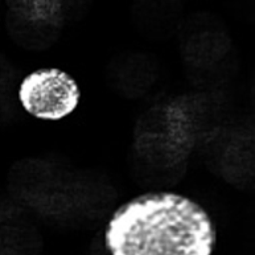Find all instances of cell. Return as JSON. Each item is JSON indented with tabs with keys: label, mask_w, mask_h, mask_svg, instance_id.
<instances>
[{
	"label": "cell",
	"mask_w": 255,
	"mask_h": 255,
	"mask_svg": "<svg viewBox=\"0 0 255 255\" xmlns=\"http://www.w3.org/2000/svg\"><path fill=\"white\" fill-rule=\"evenodd\" d=\"M103 242L110 255H213L217 230L210 214L192 198L149 192L115 210Z\"/></svg>",
	"instance_id": "1"
},
{
	"label": "cell",
	"mask_w": 255,
	"mask_h": 255,
	"mask_svg": "<svg viewBox=\"0 0 255 255\" xmlns=\"http://www.w3.org/2000/svg\"><path fill=\"white\" fill-rule=\"evenodd\" d=\"M17 98L33 118L58 122L76 111L81 90L76 80L61 69L42 68L24 77Z\"/></svg>",
	"instance_id": "2"
}]
</instances>
